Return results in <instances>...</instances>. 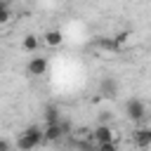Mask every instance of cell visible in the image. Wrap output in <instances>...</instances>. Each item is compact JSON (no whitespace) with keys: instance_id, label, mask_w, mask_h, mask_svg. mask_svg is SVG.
Listing matches in <instances>:
<instances>
[{"instance_id":"10","label":"cell","mask_w":151,"mask_h":151,"mask_svg":"<svg viewBox=\"0 0 151 151\" xmlns=\"http://www.w3.org/2000/svg\"><path fill=\"white\" fill-rule=\"evenodd\" d=\"M42 42H45L47 47H59V45L64 42V33H61V31H54V28H52V31H47V33L42 35Z\"/></svg>"},{"instance_id":"6","label":"cell","mask_w":151,"mask_h":151,"mask_svg":"<svg viewBox=\"0 0 151 151\" xmlns=\"http://www.w3.org/2000/svg\"><path fill=\"white\" fill-rule=\"evenodd\" d=\"M132 142H134V146H139V149L151 146V127H146V125L137 127V130L132 132Z\"/></svg>"},{"instance_id":"13","label":"cell","mask_w":151,"mask_h":151,"mask_svg":"<svg viewBox=\"0 0 151 151\" xmlns=\"http://www.w3.org/2000/svg\"><path fill=\"white\" fill-rule=\"evenodd\" d=\"M97 149H101V151H116L118 142H101V144H97Z\"/></svg>"},{"instance_id":"14","label":"cell","mask_w":151,"mask_h":151,"mask_svg":"<svg viewBox=\"0 0 151 151\" xmlns=\"http://www.w3.org/2000/svg\"><path fill=\"white\" fill-rule=\"evenodd\" d=\"M127 38H130V33H127V31H123V33H118L113 40H116L118 45H125V42H127Z\"/></svg>"},{"instance_id":"7","label":"cell","mask_w":151,"mask_h":151,"mask_svg":"<svg viewBox=\"0 0 151 151\" xmlns=\"http://www.w3.org/2000/svg\"><path fill=\"white\" fill-rule=\"evenodd\" d=\"M40 45H42V38H38L35 33L24 35V40H21V47H24V52H28V54H35Z\"/></svg>"},{"instance_id":"8","label":"cell","mask_w":151,"mask_h":151,"mask_svg":"<svg viewBox=\"0 0 151 151\" xmlns=\"http://www.w3.org/2000/svg\"><path fill=\"white\" fill-rule=\"evenodd\" d=\"M94 47H97L99 52H104V54H116V52L120 50V45H118L113 38H99V40L94 42Z\"/></svg>"},{"instance_id":"15","label":"cell","mask_w":151,"mask_h":151,"mask_svg":"<svg viewBox=\"0 0 151 151\" xmlns=\"http://www.w3.org/2000/svg\"><path fill=\"white\" fill-rule=\"evenodd\" d=\"M0 149H2V151L9 149V142H7V139H0Z\"/></svg>"},{"instance_id":"2","label":"cell","mask_w":151,"mask_h":151,"mask_svg":"<svg viewBox=\"0 0 151 151\" xmlns=\"http://www.w3.org/2000/svg\"><path fill=\"white\" fill-rule=\"evenodd\" d=\"M92 142L94 144H101V142H118V130L109 123H99L94 130H92Z\"/></svg>"},{"instance_id":"1","label":"cell","mask_w":151,"mask_h":151,"mask_svg":"<svg viewBox=\"0 0 151 151\" xmlns=\"http://www.w3.org/2000/svg\"><path fill=\"white\" fill-rule=\"evenodd\" d=\"M42 142H45L42 130H40L38 125H28V127L19 134L17 146H19V149H35V146H38V144H42Z\"/></svg>"},{"instance_id":"5","label":"cell","mask_w":151,"mask_h":151,"mask_svg":"<svg viewBox=\"0 0 151 151\" xmlns=\"http://www.w3.org/2000/svg\"><path fill=\"white\" fill-rule=\"evenodd\" d=\"M64 132H68V125L66 123H47L45 125V130H42V137H45V142H59L61 137H64Z\"/></svg>"},{"instance_id":"12","label":"cell","mask_w":151,"mask_h":151,"mask_svg":"<svg viewBox=\"0 0 151 151\" xmlns=\"http://www.w3.org/2000/svg\"><path fill=\"white\" fill-rule=\"evenodd\" d=\"M9 17H12V14H9L7 2H5V0H0V26H2V24H7V21H9Z\"/></svg>"},{"instance_id":"4","label":"cell","mask_w":151,"mask_h":151,"mask_svg":"<svg viewBox=\"0 0 151 151\" xmlns=\"http://www.w3.org/2000/svg\"><path fill=\"white\" fill-rule=\"evenodd\" d=\"M47 57H40L38 52H35V57H31L28 59V64H26V73L28 76H33V78H38V76H45L47 73Z\"/></svg>"},{"instance_id":"9","label":"cell","mask_w":151,"mask_h":151,"mask_svg":"<svg viewBox=\"0 0 151 151\" xmlns=\"http://www.w3.org/2000/svg\"><path fill=\"white\" fill-rule=\"evenodd\" d=\"M116 92H118V83L113 78H104L99 83V94L101 97H116Z\"/></svg>"},{"instance_id":"3","label":"cell","mask_w":151,"mask_h":151,"mask_svg":"<svg viewBox=\"0 0 151 151\" xmlns=\"http://www.w3.org/2000/svg\"><path fill=\"white\" fill-rule=\"evenodd\" d=\"M125 113H127V118H130L132 123H142V120L146 118V104H144L142 99H127Z\"/></svg>"},{"instance_id":"11","label":"cell","mask_w":151,"mask_h":151,"mask_svg":"<svg viewBox=\"0 0 151 151\" xmlns=\"http://www.w3.org/2000/svg\"><path fill=\"white\" fill-rule=\"evenodd\" d=\"M45 120H47V123H59V120H61V116H59V109H54V106H47V109H45Z\"/></svg>"}]
</instances>
